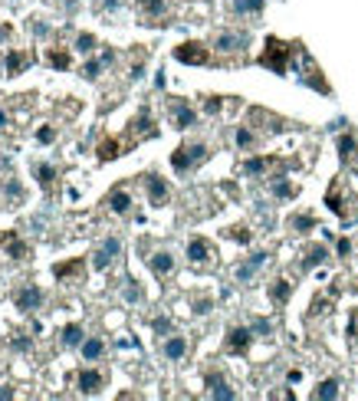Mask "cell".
I'll return each instance as SVG.
<instances>
[{
    "instance_id": "obj_1",
    "label": "cell",
    "mask_w": 358,
    "mask_h": 401,
    "mask_svg": "<svg viewBox=\"0 0 358 401\" xmlns=\"http://www.w3.org/2000/svg\"><path fill=\"white\" fill-rule=\"evenodd\" d=\"M299 43H286V40H280V36H269L267 46H263V53H260V66H267V69H273V73L286 76V69H289V60L296 56Z\"/></svg>"
},
{
    "instance_id": "obj_2",
    "label": "cell",
    "mask_w": 358,
    "mask_h": 401,
    "mask_svg": "<svg viewBox=\"0 0 358 401\" xmlns=\"http://www.w3.org/2000/svg\"><path fill=\"white\" fill-rule=\"evenodd\" d=\"M210 158V151L204 142H184V145H178V151L171 155V168L178 171V175H184V171H194L197 164H204Z\"/></svg>"
},
{
    "instance_id": "obj_3",
    "label": "cell",
    "mask_w": 358,
    "mask_h": 401,
    "mask_svg": "<svg viewBox=\"0 0 358 401\" xmlns=\"http://www.w3.org/2000/svg\"><path fill=\"white\" fill-rule=\"evenodd\" d=\"M342 188H345L342 178H335V181H332V188L326 191V204H328V210H332V214H339L342 221H355L358 214H355L352 208H348V201H345Z\"/></svg>"
},
{
    "instance_id": "obj_4",
    "label": "cell",
    "mask_w": 358,
    "mask_h": 401,
    "mask_svg": "<svg viewBox=\"0 0 358 401\" xmlns=\"http://www.w3.org/2000/svg\"><path fill=\"white\" fill-rule=\"evenodd\" d=\"M254 345V329L247 326H234L230 332H227L224 339V352H230V356H247V349Z\"/></svg>"
},
{
    "instance_id": "obj_5",
    "label": "cell",
    "mask_w": 358,
    "mask_h": 401,
    "mask_svg": "<svg viewBox=\"0 0 358 401\" xmlns=\"http://www.w3.org/2000/svg\"><path fill=\"white\" fill-rule=\"evenodd\" d=\"M175 60L188 63V66H208L210 50L204 43H181V46H175Z\"/></svg>"
},
{
    "instance_id": "obj_6",
    "label": "cell",
    "mask_w": 358,
    "mask_h": 401,
    "mask_svg": "<svg viewBox=\"0 0 358 401\" xmlns=\"http://www.w3.org/2000/svg\"><path fill=\"white\" fill-rule=\"evenodd\" d=\"M155 135H158V129H155V122H151L148 109H142L138 119H132V125H128V138H132V142H142V138H155Z\"/></svg>"
},
{
    "instance_id": "obj_7",
    "label": "cell",
    "mask_w": 358,
    "mask_h": 401,
    "mask_svg": "<svg viewBox=\"0 0 358 401\" xmlns=\"http://www.w3.org/2000/svg\"><path fill=\"white\" fill-rule=\"evenodd\" d=\"M14 303H16V310H40V306H43V290H40V286H23V290H16L14 293Z\"/></svg>"
},
{
    "instance_id": "obj_8",
    "label": "cell",
    "mask_w": 358,
    "mask_h": 401,
    "mask_svg": "<svg viewBox=\"0 0 358 401\" xmlns=\"http://www.w3.org/2000/svg\"><path fill=\"white\" fill-rule=\"evenodd\" d=\"M210 257H214V247H210V240L194 237L191 243H188V260H191L194 267H208Z\"/></svg>"
},
{
    "instance_id": "obj_9",
    "label": "cell",
    "mask_w": 358,
    "mask_h": 401,
    "mask_svg": "<svg viewBox=\"0 0 358 401\" xmlns=\"http://www.w3.org/2000/svg\"><path fill=\"white\" fill-rule=\"evenodd\" d=\"M145 191H148V201L155 204V208H161V204H168V197H171V191H168V184H164L158 175H145Z\"/></svg>"
},
{
    "instance_id": "obj_10",
    "label": "cell",
    "mask_w": 358,
    "mask_h": 401,
    "mask_svg": "<svg viewBox=\"0 0 358 401\" xmlns=\"http://www.w3.org/2000/svg\"><path fill=\"white\" fill-rule=\"evenodd\" d=\"M105 208L112 210V214H119V217H125L128 210H132V194L125 191V188H115V191H109L105 194V201H102Z\"/></svg>"
},
{
    "instance_id": "obj_11",
    "label": "cell",
    "mask_w": 358,
    "mask_h": 401,
    "mask_svg": "<svg viewBox=\"0 0 358 401\" xmlns=\"http://www.w3.org/2000/svg\"><path fill=\"white\" fill-rule=\"evenodd\" d=\"M76 385H79V391H82V395H96V391H102L105 375H102V371L82 369L79 375H76Z\"/></svg>"
},
{
    "instance_id": "obj_12",
    "label": "cell",
    "mask_w": 358,
    "mask_h": 401,
    "mask_svg": "<svg viewBox=\"0 0 358 401\" xmlns=\"http://www.w3.org/2000/svg\"><path fill=\"white\" fill-rule=\"evenodd\" d=\"M171 119H175V129H191L197 116L184 99H171Z\"/></svg>"
},
{
    "instance_id": "obj_13",
    "label": "cell",
    "mask_w": 358,
    "mask_h": 401,
    "mask_svg": "<svg viewBox=\"0 0 358 401\" xmlns=\"http://www.w3.org/2000/svg\"><path fill=\"white\" fill-rule=\"evenodd\" d=\"M148 267L155 277H171L175 273V257L168 250H158V253H151L148 257Z\"/></svg>"
},
{
    "instance_id": "obj_14",
    "label": "cell",
    "mask_w": 358,
    "mask_h": 401,
    "mask_svg": "<svg viewBox=\"0 0 358 401\" xmlns=\"http://www.w3.org/2000/svg\"><path fill=\"white\" fill-rule=\"evenodd\" d=\"M214 46H217L221 53H240V56H243V46H247V33H221Z\"/></svg>"
},
{
    "instance_id": "obj_15",
    "label": "cell",
    "mask_w": 358,
    "mask_h": 401,
    "mask_svg": "<svg viewBox=\"0 0 358 401\" xmlns=\"http://www.w3.org/2000/svg\"><path fill=\"white\" fill-rule=\"evenodd\" d=\"M82 273H86V260H82V257L53 267V277H56V280H73V277H82Z\"/></svg>"
},
{
    "instance_id": "obj_16",
    "label": "cell",
    "mask_w": 358,
    "mask_h": 401,
    "mask_svg": "<svg viewBox=\"0 0 358 401\" xmlns=\"http://www.w3.org/2000/svg\"><path fill=\"white\" fill-rule=\"evenodd\" d=\"M122 151H125V142H122V138H102L99 149H96V158H99V162H115Z\"/></svg>"
},
{
    "instance_id": "obj_17",
    "label": "cell",
    "mask_w": 358,
    "mask_h": 401,
    "mask_svg": "<svg viewBox=\"0 0 358 401\" xmlns=\"http://www.w3.org/2000/svg\"><path fill=\"white\" fill-rule=\"evenodd\" d=\"M0 243H3V247L10 250V257H14V260H27V257H30V247H27L23 240L16 237V230H3Z\"/></svg>"
},
{
    "instance_id": "obj_18",
    "label": "cell",
    "mask_w": 358,
    "mask_h": 401,
    "mask_svg": "<svg viewBox=\"0 0 358 401\" xmlns=\"http://www.w3.org/2000/svg\"><path fill=\"white\" fill-rule=\"evenodd\" d=\"M30 63H33L30 50H10V53H7V73L20 76V73H23V66H30Z\"/></svg>"
},
{
    "instance_id": "obj_19",
    "label": "cell",
    "mask_w": 358,
    "mask_h": 401,
    "mask_svg": "<svg viewBox=\"0 0 358 401\" xmlns=\"http://www.w3.org/2000/svg\"><path fill=\"white\" fill-rule=\"evenodd\" d=\"M339 158H342V164H355L358 162V142L352 132L339 135Z\"/></svg>"
},
{
    "instance_id": "obj_20",
    "label": "cell",
    "mask_w": 358,
    "mask_h": 401,
    "mask_svg": "<svg viewBox=\"0 0 358 401\" xmlns=\"http://www.w3.org/2000/svg\"><path fill=\"white\" fill-rule=\"evenodd\" d=\"M276 168H286L280 158H250L243 162V175H263V171H276Z\"/></svg>"
},
{
    "instance_id": "obj_21",
    "label": "cell",
    "mask_w": 358,
    "mask_h": 401,
    "mask_svg": "<svg viewBox=\"0 0 358 401\" xmlns=\"http://www.w3.org/2000/svg\"><path fill=\"white\" fill-rule=\"evenodd\" d=\"M289 296H293V283H289V280H283V277H280V280L269 283V299H273L276 306H286V303H289Z\"/></svg>"
},
{
    "instance_id": "obj_22",
    "label": "cell",
    "mask_w": 358,
    "mask_h": 401,
    "mask_svg": "<svg viewBox=\"0 0 358 401\" xmlns=\"http://www.w3.org/2000/svg\"><path fill=\"white\" fill-rule=\"evenodd\" d=\"M184 356H188V339L184 336H171V339L164 342V358L168 362H181Z\"/></svg>"
},
{
    "instance_id": "obj_23",
    "label": "cell",
    "mask_w": 358,
    "mask_h": 401,
    "mask_svg": "<svg viewBox=\"0 0 358 401\" xmlns=\"http://www.w3.org/2000/svg\"><path fill=\"white\" fill-rule=\"evenodd\" d=\"M208 388H210V395H214V398H224V401H234V398H237V391H230L224 378H221V375H214V371L208 375Z\"/></svg>"
},
{
    "instance_id": "obj_24",
    "label": "cell",
    "mask_w": 358,
    "mask_h": 401,
    "mask_svg": "<svg viewBox=\"0 0 358 401\" xmlns=\"http://www.w3.org/2000/svg\"><path fill=\"white\" fill-rule=\"evenodd\" d=\"M263 263H267V253H254V257H250L247 263H240V267H237V280H240V283H247V280H250V277L256 273V270L263 267Z\"/></svg>"
},
{
    "instance_id": "obj_25",
    "label": "cell",
    "mask_w": 358,
    "mask_h": 401,
    "mask_svg": "<svg viewBox=\"0 0 358 401\" xmlns=\"http://www.w3.org/2000/svg\"><path fill=\"white\" fill-rule=\"evenodd\" d=\"M135 3H138L142 17H148V23H158L155 17H161L164 10H168V3H164V0H135Z\"/></svg>"
},
{
    "instance_id": "obj_26",
    "label": "cell",
    "mask_w": 358,
    "mask_h": 401,
    "mask_svg": "<svg viewBox=\"0 0 358 401\" xmlns=\"http://www.w3.org/2000/svg\"><path fill=\"white\" fill-rule=\"evenodd\" d=\"M46 63L56 66V69H69V66H73V56H69V50L53 46V50H46Z\"/></svg>"
},
{
    "instance_id": "obj_27",
    "label": "cell",
    "mask_w": 358,
    "mask_h": 401,
    "mask_svg": "<svg viewBox=\"0 0 358 401\" xmlns=\"http://www.w3.org/2000/svg\"><path fill=\"white\" fill-rule=\"evenodd\" d=\"M326 260H328V250L322 243H313V247L306 250V260H302L299 270H313V267H319V263H326Z\"/></svg>"
},
{
    "instance_id": "obj_28",
    "label": "cell",
    "mask_w": 358,
    "mask_h": 401,
    "mask_svg": "<svg viewBox=\"0 0 358 401\" xmlns=\"http://www.w3.org/2000/svg\"><path fill=\"white\" fill-rule=\"evenodd\" d=\"M313 398L315 401H332V398H339V382H335V378H326V382H319V385H315V391H313Z\"/></svg>"
},
{
    "instance_id": "obj_29",
    "label": "cell",
    "mask_w": 358,
    "mask_h": 401,
    "mask_svg": "<svg viewBox=\"0 0 358 401\" xmlns=\"http://www.w3.org/2000/svg\"><path fill=\"white\" fill-rule=\"evenodd\" d=\"M102 352H105L102 339H96V336H92V339L82 342V358H86V362H96V358L102 356Z\"/></svg>"
},
{
    "instance_id": "obj_30",
    "label": "cell",
    "mask_w": 358,
    "mask_h": 401,
    "mask_svg": "<svg viewBox=\"0 0 358 401\" xmlns=\"http://www.w3.org/2000/svg\"><path fill=\"white\" fill-rule=\"evenodd\" d=\"M53 178H56L53 164H36V181L43 184V191H53Z\"/></svg>"
},
{
    "instance_id": "obj_31",
    "label": "cell",
    "mask_w": 358,
    "mask_h": 401,
    "mask_svg": "<svg viewBox=\"0 0 358 401\" xmlns=\"http://www.w3.org/2000/svg\"><path fill=\"white\" fill-rule=\"evenodd\" d=\"M234 10L237 14H260L263 10V0H234Z\"/></svg>"
},
{
    "instance_id": "obj_32",
    "label": "cell",
    "mask_w": 358,
    "mask_h": 401,
    "mask_svg": "<svg viewBox=\"0 0 358 401\" xmlns=\"http://www.w3.org/2000/svg\"><path fill=\"white\" fill-rule=\"evenodd\" d=\"M234 138H237V145H240V149H254V145H256V135H254V129H247V125H240Z\"/></svg>"
},
{
    "instance_id": "obj_33",
    "label": "cell",
    "mask_w": 358,
    "mask_h": 401,
    "mask_svg": "<svg viewBox=\"0 0 358 401\" xmlns=\"http://www.w3.org/2000/svg\"><path fill=\"white\" fill-rule=\"evenodd\" d=\"M289 227H293V230H313L315 217L313 214H296V217H289Z\"/></svg>"
},
{
    "instance_id": "obj_34",
    "label": "cell",
    "mask_w": 358,
    "mask_h": 401,
    "mask_svg": "<svg viewBox=\"0 0 358 401\" xmlns=\"http://www.w3.org/2000/svg\"><path fill=\"white\" fill-rule=\"evenodd\" d=\"M63 342H66V345H79V342H82V326L69 323V326L63 329Z\"/></svg>"
},
{
    "instance_id": "obj_35",
    "label": "cell",
    "mask_w": 358,
    "mask_h": 401,
    "mask_svg": "<svg viewBox=\"0 0 358 401\" xmlns=\"http://www.w3.org/2000/svg\"><path fill=\"white\" fill-rule=\"evenodd\" d=\"M76 50H79V53H92V50H96V36H92V33H79V36H76Z\"/></svg>"
},
{
    "instance_id": "obj_36",
    "label": "cell",
    "mask_w": 358,
    "mask_h": 401,
    "mask_svg": "<svg viewBox=\"0 0 358 401\" xmlns=\"http://www.w3.org/2000/svg\"><path fill=\"white\" fill-rule=\"evenodd\" d=\"M224 109V96H204V112L208 116H217Z\"/></svg>"
},
{
    "instance_id": "obj_37",
    "label": "cell",
    "mask_w": 358,
    "mask_h": 401,
    "mask_svg": "<svg viewBox=\"0 0 358 401\" xmlns=\"http://www.w3.org/2000/svg\"><path fill=\"white\" fill-rule=\"evenodd\" d=\"M273 194H276V197H293V194H296V188H293L289 181H283V178H280V175H276V184H273Z\"/></svg>"
},
{
    "instance_id": "obj_38",
    "label": "cell",
    "mask_w": 358,
    "mask_h": 401,
    "mask_svg": "<svg viewBox=\"0 0 358 401\" xmlns=\"http://www.w3.org/2000/svg\"><path fill=\"white\" fill-rule=\"evenodd\" d=\"M227 234H230V237L237 240V243H250V240H254V234H250V227H230Z\"/></svg>"
},
{
    "instance_id": "obj_39",
    "label": "cell",
    "mask_w": 358,
    "mask_h": 401,
    "mask_svg": "<svg viewBox=\"0 0 358 401\" xmlns=\"http://www.w3.org/2000/svg\"><path fill=\"white\" fill-rule=\"evenodd\" d=\"M99 69H102V63H86V69H82V76H86L89 83H96V79H99Z\"/></svg>"
},
{
    "instance_id": "obj_40",
    "label": "cell",
    "mask_w": 358,
    "mask_h": 401,
    "mask_svg": "<svg viewBox=\"0 0 358 401\" xmlns=\"http://www.w3.org/2000/svg\"><path fill=\"white\" fill-rule=\"evenodd\" d=\"M339 253H342V257H348V253H352V240H348V237L339 240Z\"/></svg>"
},
{
    "instance_id": "obj_41",
    "label": "cell",
    "mask_w": 358,
    "mask_h": 401,
    "mask_svg": "<svg viewBox=\"0 0 358 401\" xmlns=\"http://www.w3.org/2000/svg\"><path fill=\"white\" fill-rule=\"evenodd\" d=\"M36 138H40V142H53V129H40Z\"/></svg>"
},
{
    "instance_id": "obj_42",
    "label": "cell",
    "mask_w": 358,
    "mask_h": 401,
    "mask_svg": "<svg viewBox=\"0 0 358 401\" xmlns=\"http://www.w3.org/2000/svg\"><path fill=\"white\" fill-rule=\"evenodd\" d=\"M10 36V27H0V40H7Z\"/></svg>"
},
{
    "instance_id": "obj_43",
    "label": "cell",
    "mask_w": 358,
    "mask_h": 401,
    "mask_svg": "<svg viewBox=\"0 0 358 401\" xmlns=\"http://www.w3.org/2000/svg\"><path fill=\"white\" fill-rule=\"evenodd\" d=\"M60 3H66V7H76V0H60Z\"/></svg>"
},
{
    "instance_id": "obj_44",
    "label": "cell",
    "mask_w": 358,
    "mask_h": 401,
    "mask_svg": "<svg viewBox=\"0 0 358 401\" xmlns=\"http://www.w3.org/2000/svg\"><path fill=\"white\" fill-rule=\"evenodd\" d=\"M204 3H214V0H204Z\"/></svg>"
}]
</instances>
